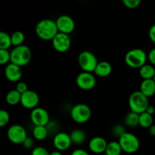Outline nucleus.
I'll use <instances>...</instances> for the list:
<instances>
[{"instance_id":"obj_37","label":"nucleus","mask_w":155,"mask_h":155,"mask_svg":"<svg viewBox=\"0 0 155 155\" xmlns=\"http://www.w3.org/2000/svg\"><path fill=\"white\" fill-rule=\"evenodd\" d=\"M148 37L150 40L155 44V24H153L148 30Z\"/></svg>"},{"instance_id":"obj_14","label":"nucleus","mask_w":155,"mask_h":155,"mask_svg":"<svg viewBox=\"0 0 155 155\" xmlns=\"http://www.w3.org/2000/svg\"><path fill=\"white\" fill-rule=\"evenodd\" d=\"M39 103V96L35 91L29 89L27 92L21 95V104L27 109L33 110L37 107Z\"/></svg>"},{"instance_id":"obj_16","label":"nucleus","mask_w":155,"mask_h":155,"mask_svg":"<svg viewBox=\"0 0 155 155\" xmlns=\"http://www.w3.org/2000/svg\"><path fill=\"white\" fill-rule=\"evenodd\" d=\"M5 77L12 83H18L22 77L21 68L13 63H9L5 68Z\"/></svg>"},{"instance_id":"obj_18","label":"nucleus","mask_w":155,"mask_h":155,"mask_svg":"<svg viewBox=\"0 0 155 155\" xmlns=\"http://www.w3.org/2000/svg\"><path fill=\"white\" fill-rule=\"evenodd\" d=\"M139 91L143 95L149 98L155 94V82L153 80H143L140 84Z\"/></svg>"},{"instance_id":"obj_22","label":"nucleus","mask_w":155,"mask_h":155,"mask_svg":"<svg viewBox=\"0 0 155 155\" xmlns=\"http://www.w3.org/2000/svg\"><path fill=\"white\" fill-rule=\"evenodd\" d=\"M33 139L37 141H43L48 136V131L46 127L44 126H36L33 129Z\"/></svg>"},{"instance_id":"obj_1","label":"nucleus","mask_w":155,"mask_h":155,"mask_svg":"<svg viewBox=\"0 0 155 155\" xmlns=\"http://www.w3.org/2000/svg\"><path fill=\"white\" fill-rule=\"evenodd\" d=\"M35 32L39 39L45 41H51L59 33L55 21L50 18H45L39 21L36 24Z\"/></svg>"},{"instance_id":"obj_38","label":"nucleus","mask_w":155,"mask_h":155,"mask_svg":"<svg viewBox=\"0 0 155 155\" xmlns=\"http://www.w3.org/2000/svg\"><path fill=\"white\" fill-rule=\"evenodd\" d=\"M71 155H90V154L86 150L82 149V148H77V149L73 151Z\"/></svg>"},{"instance_id":"obj_34","label":"nucleus","mask_w":155,"mask_h":155,"mask_svg":"<svg viewBox=\"0 0 155 155\" xmlns=\"http://www.w3.org/2000/svg\"><path fill=\"white\" fill-rule=\"evenodd\" d=\"M15 89H16L18 92H19L22 95L23 93L27 92L28 89V86H27V84L24 82L20 81L18 83H16V86H15Z\"/></svg>"},{"instance_id":"obj_13","label":"nucleus","mask_w":155,"mask_h":155,"mask_svg":"<svg viewBox=\"0 0 155 155\" xmlns=\"http://www.w3.org/2000/svg\"><path fill=\"white\" fill-rule=\"evenodd\" d=\"M72 144L71 136L65 132H59L53 138V145L57 151H67L71 148Z\"/></svg>"},{"instance_id":"obj_8","label":"nucleus","mask_w":155,"mask_h":155,"mask_svg":"<svg viewBox=\"0 0 155 155\" xmlns=\"http://www.w3.org/2000/svg\"><path fill=\"white\" fill-rule=\"evenodd\" d=\"M7 137L12 143L15 145H22L28 136L27 130L23 126L14 124L8 129Z\"/></svg>"},{"instance_id":"obj_23","label":"nucleus","mask_w":155,"mask_h":155,"mask_svg":"<svg viewBox=\"0 0 155 155\" xmlns=\"http://www.w3.org/2000/svg\"><path fill=\"white\" fill-rule=\"evenodd\" d=\"M124 123L126 126L132 128L138 127L139 126V114L132 111L129 112L124 117Z\"/></svg>"},{"instance_id":"obj_42","label":"nucleus","mask_w":155,"mask_h":155,"mask_svg":"<svg viewBox=\"0 0 155 155\" xmlns=\"http://www.w3.org/2000/svg\"><path fill=\"white\" fill-rule=\"evenodd\" d=\"M153 80H154V82H155V76H154V79H153Z\"/></svg>"},{"instance_id":"obj_2","label":"nucleus","mask_w":155,"mask_h":155,"mask_svg":"<svg viewBox=\"0 0 155 155\" xmlns=\"http://www.w3.org/2000/svg\"><path fill=\"white\" fill-rule=\"evenodd\" d=\"M124 61L128 67L139 70L142 66L146 64L148 54L142 48H133L126 53Z\"/></svg>"},{"instance_id":"obj_36","label":"nucleus","mask_w":155,"mask_h":155,"mask_svg":"<svg viewBox=\"0 0 155 155\" xmlns=\"http://www.w3.org/2000/svg\"><path fill=\"white\" fill-rule=\"evenodd\" d=\"M148 61L151 64L155 67V48L150 50L148 53Z\"/></svg>"},{"instance_id":"obj_7","label":"nucleus","mask_w":155,"mask_h":155,"mask_svg":"<svg viewBox=\"0 0 155 155\" xmlns=\"http://www.w3.org/2000/svg\"><path fill=\"white\" fill-rule=\"evenodd\" d=\"M71 117L77 124H86L92 117V110L87 104L79 103L71 108Z\"/></svg>"},{"instance_id":"obj_20","label":"nucleus","mask_w":155,"mask_h":155,"mask_svg":"<svg viewBox=\"0 0 155 155\" xmlns=\"http://www.w3.org/2000/svg\"><path fill=\"white\" fill-rule=\"evenodd\" d=\"M71 136L72 143L74 145H82L84 143L86 140V134L83 130L77 129V130H73L70 134Z\"/></svg>"},{"instance_id":"obj_41","label":"nucleus","mask_w":155,"mask_h":155,"mask_svg":"<svg viewBox=\"0 0 155 155\" xmlns=\"http://www.w3.org/2000/svg\"><path fill=\"white\" fill-rule=\"evenodd\" d=\"M50 155H63V154L61 153V151H54L52 152H50Z\"/></svg>"},{"instance_id":"obj_25","label":"nucleus","mask_w":155,"mask_h":155,"mask_svg":"<svg viewBox=\"0 0 155 155\" xmlns=\"http://www.w3.org/2000/svg\"><path fill=\"white\" fill-rule=\"evenodd\" d=\"M153 116L144 112L139 114V126L143 129H149L153 125Z\"/></svg>"},{"instance_id":"obj_17","label":"nucleus","mask_w":155,"mask_h":155,"mask_svg":"<svg viewBox=\"0 0 155 155\" xmlns=\"http://www.w3.org/2000/svg\"><path fill=\"white\" fill-rule=\"evenodd\" d=\"M112 72V66L107 61H102L98 62L95 68L94 74L99 77H106L110 75Z\"/></svg>"},{"instance_id":"obj_4","label":"nucleus","mask_w":155,"mask_h":155,"mask_svg":"<svg viewBox=\"0 0 155 155\" xmlns=\"http://www.w3.org/2000/svg\"><path fill=\"white\" fill-rule=\"evenodd\" d=\"M129 107L130 111L140 114L146 110L149 105L148 97L142 93L140 91H135L129 97Z\"/></svg>"},{"instance_id":"obj_19","label":"nucleus","mask_w":155,"mask_h":155,"mask_svg":"<svg viewBox=\"0 0 155 155\" xmlns=\"http://www.w3.org/2000/svg\"><path fill=\"white\" fill-rule=\"evenodd\" d=\"M139 75L143 80H152L155 76V68L151 64H146L139 69Z\"/></svg>"},{"instance_id":"obj_10","label":"nucleus","mask_w":155,"mask_h":155,"mask_svg":"<svg viewBox=\"0 0 155 155\" xmlns=\"http://www.w3.org/2000/svg\"><path fill=\"white\" fill-rule=\"evenodd\" d=\"M51 44H52L53 48L58 52H66L71 46V36L68 34L59 32L51 40Z\"/></svg>"},{"instance_id":"obj_39","label":"nucleus","mask_w":155,"mask_h":155,"mask_svg":"<svg viewBox=\"0 0 155 155\" xmlns=\"http://www.w3.org/2000/svg\"><path fill=\"white\" fill-rule=\"evenodd\" d=\"M145 112H146V113H148V114L153 116V114H154L155 113V107H154V106L150 105V104H149V105H148V107H147Z\"/></svg>"},{"instance_id":"obj_43","label":"nucleus","mask_w":155,"mask_h":155,"mask_svg":"<svg viewBox=\"0 0 155 155\" xmlns=\"http://www.w3.org/2000/svg\"><path fill=\"white\" fill-rule=\"evenodd\" d=\"M100 155H106L105 154H100Z\"/></svg>"},{"instance_id":"obj_3","label":"nucleus","mask_w":155,"mask_h":155,"mask_svg":"<svg viewBox=\"0 0 155 155\" xmlns=\"http://www.w3.org/2000/svg\"><path fill=\"white\" fill-rule=\"evenodd\" d=\"M32 58V51L26 45L14 47L11 51V63L19 67H24L30 63Z\"/></svg>"},{"instance_id":"obj_30","label":"nucleus","mask_w":155,"mask_h":155,"mask_svg":"<svg viewBox=\"0 0 155 155\" xmlns=\"http://www.w3.org/2000/svg\"><path fill=\"white\" fill-rule=\"evenodd\" d=\"M126 133H127V130H126L125 127L124 125H121V124H117V125L114 126L113 128H112V133H113L114 136L117 137L118 139H120Z\"/></svg>"},{"instance_id":"obj_32","label":"nucleus","mask_w":155,"mask_h":155,"mask_svg":"<svg viewBox=\"0 0 155 155\" xmlns=\"http://www.w3.org/2000/svg\"><path fill=\"white\" fill-rule=\"evenodd\" d=\"M123 4L130 9H135L141 4V0H123Z\"/></svg>"},{"instance_id":"obj_5","label":"nucleus","mask_w":155,"mask_h":155,"mask_svg":"<svg viewBox=\"0 0 155 155\" xmlns=\"http://www.w3.org/2000/svg\"><path fill=\"white\" fill-rule=\"evenodd\" d=\"M78 64L84 72L94 73L98 64L97 57L90 51H83L78 55Z\"/></svg>"},{"instance_id":"obj_40","label":"nucleus","mask_w":155,"mask_h":155,"mask_svg":"<svg viewBox=\"0 0 155 155\" xmlns=\"http://www.w3.org/2000/svg\"><path fill=\"white\" fill-rule=\"evenodd\" d=\"M148 131H149V134L152 136H155V124H153L149 129H148Z\"/></svg>"},{"instance_id":"obj_29","label":"nucleus","mask_w":155,"mask_h":155,"mask_svg":"<svg viewBox=\"0 0 155 155\" xmlns=\"http://www.w3.org/2000/svg\"><path fill=\"white\" fill-rule=\"evenodd\" d=\"M45 127H46L47 130H48V134L49 135H54V136L57 133H59V124H58L57 121L50 120L49 123Z\"/></svg>"},{"instance_id":"obj_11","label":"nucleus","mask_w":155,"mask_h":155,"mask_svg":"<svg viewBox=\"0 0 155 155\" xmlns=\"http://www.w3.org/2000/svg\"><path fill=\"white\" fill-rule=\"evenodd\" d=\"M30 120L34 127L36 126H45L49 123L50 116L48 112L43 107H37L30 112Z\"/></svg>"},{"instance_id":"obj_12","label":"nucleus","mask_w":155,"mask_h":155,"mask_svg":"<svg viewBox=\"0 0 155 155\" xmlns=\"http://www.w3.org/2000/svg\"><path fill=\"white\" fill-rule=\"evenodd\" d=\"M57 27L60 33L65 34H71L75 30V21L71 16L67 15H62L59 16L55 21Z\"/></svg>"},{"instance_id":"obj_31","label":"nucleus","mask_w":155,"mask_h":155,"mask_svg":"<svg viewBox=\"0 0 155 155\" xmlns=\"http://www.w3.org/2000/svg\"><path fill=\"white\" fill-rule=\"evenodd\" d=\"M10 121V114L5 110H0V127H4Z\"/></svg>"},{"instance_id":"obj_26","label":"nucleus","mask_w":155,"mask_h":155,"mask_svg":"<svg viewBox=\"0 0 155 155\" xmlns=\"http://www.w3.org/2000/svg\"><path fill=\"white\" fill-rule=\"evenodd\" d=\"M11 38H12V45L14 47L20 46V45H24V42L25 41V35L22 31L20 30H17V31L14 32L12 35H11Z\"/></svg>"},{"instance_id":"obj_21","label":"nucleus","mask_w":155,"mask_h":155,"mask_svg":"<svg viewBox=\"0 0 155 155\" xmlns=\"http://www.w3.org/2000/svg\"><path fill=\"white\" fill-rule=\"evenodd\" d=\"M6 102L9 104V105L15 106L18 104H21V94L19 92L16 90V89H12L9 91L5 96Z\"/></svg>"},{"instance_id":"obj_9","label":"nucleus","mask_w":155,"mask_h":155,"mask_svg":"<svg viewBox=\"0 0 155 155\" xmlns=\"http://www.w3.org/2000/svg\"><path fill=\"white\" fill-rule=\"evenodd\" d=\"M97 80L92 73H80L76 78V84L80 89L83 90H91L96 86Z\"/></svg>"},{"instance_id":"obj_27","label":"nucleus","mask_w":155,"mask_h":155,"mask_svg":"<svg viewBox=\"0 0 155 155\" xmlns=\"http://www.w3.org/2000/svg\"><path fill=\"white\" fill-rule=\"evenodd\" d=\"M12 45V42L11 35L5 32L2 31L0 33V49L8 50V48Z\"/></svg>"},{"instance_id":"obj_28","label":"nucleus","mask_w":155,"mask_h":155,"mask_svg":"<svg viewBox=\"0 0 155 155\" xmlns=\"http://www.w3.org/2000/svg\"><path fill=\"white\" fill-rule=\"evenodd\" d=\"M11 63V51L8 50L0 49V64L2 65Z\"/></svg>"},{"instance_id":"obj_35","label":"nucleus","mask_w":155,"mask_h":155,"mask_svg":"<svg viewBox=\"0 0 155 155\" xmlns=\"http://www.w3.org/2000/svg\"><path fill=\"white\" fill-rule=\"evenodd\" d=\"M22 145L24 148H26V149L33 150V148H35L34 147V140H33V138L27 137V139H26V140L23 142Z\"/></svg>"},{"instance_id":"obj_24","label":"nucleus","mask_w":155,"mask_h":155,"mask_svg":"<svg viewBox=\"0 0 155 155\" xmlns=\"http://www.w3.org/2000/svg\"><path fill=\"white\" fill-rule=\"evenodd\" d=\"M123 150L118 141H112L108 142L106 148V155H121Z\"/></svg>"},{"instance_id":"obj_33","label":"nucleus","mask_w":155,"mask_h":155,"mask_svg":"<svg viewBox=\"0 0 155 155\" xmlns=\"http://www.w3.org/2000/svg\"><path fill=\"white\" fill-rule=\"evenodd\" d=\"M31 155H50V152L44 147L37 146L32 150Z\"/></svg>"},{"instance_id":"obj_15","label":"nucleus","mask_w":155,"mask_h":155,"mask_svg":"<svg viewBox=\"0 0 155 155\" xmlns=\"http://www.w3.org/2000/svg\"><path fill=\"white\" fill-rule=\"evenodd\" d=\"M108 142L104 138L101 136H95L90 139L89 142V149L93 154L97 155L103 154L105 153Z\"/></svg>"},{"instance_id":"obj_6","label":"nucleus","mask_w":155,"mask_h":155,"mask_svg":"<svg viewBox=\"0 0 155 155\" xmlns=\"http://www.w3.org/2000/svg\"><path fill=\"white\" fill-rule=\"evenodd\" d=\"M123 152L127 154H134L140 148V141L139 138L132 133L127 132L118 140Z\"/></svg>"}]
</instances>
